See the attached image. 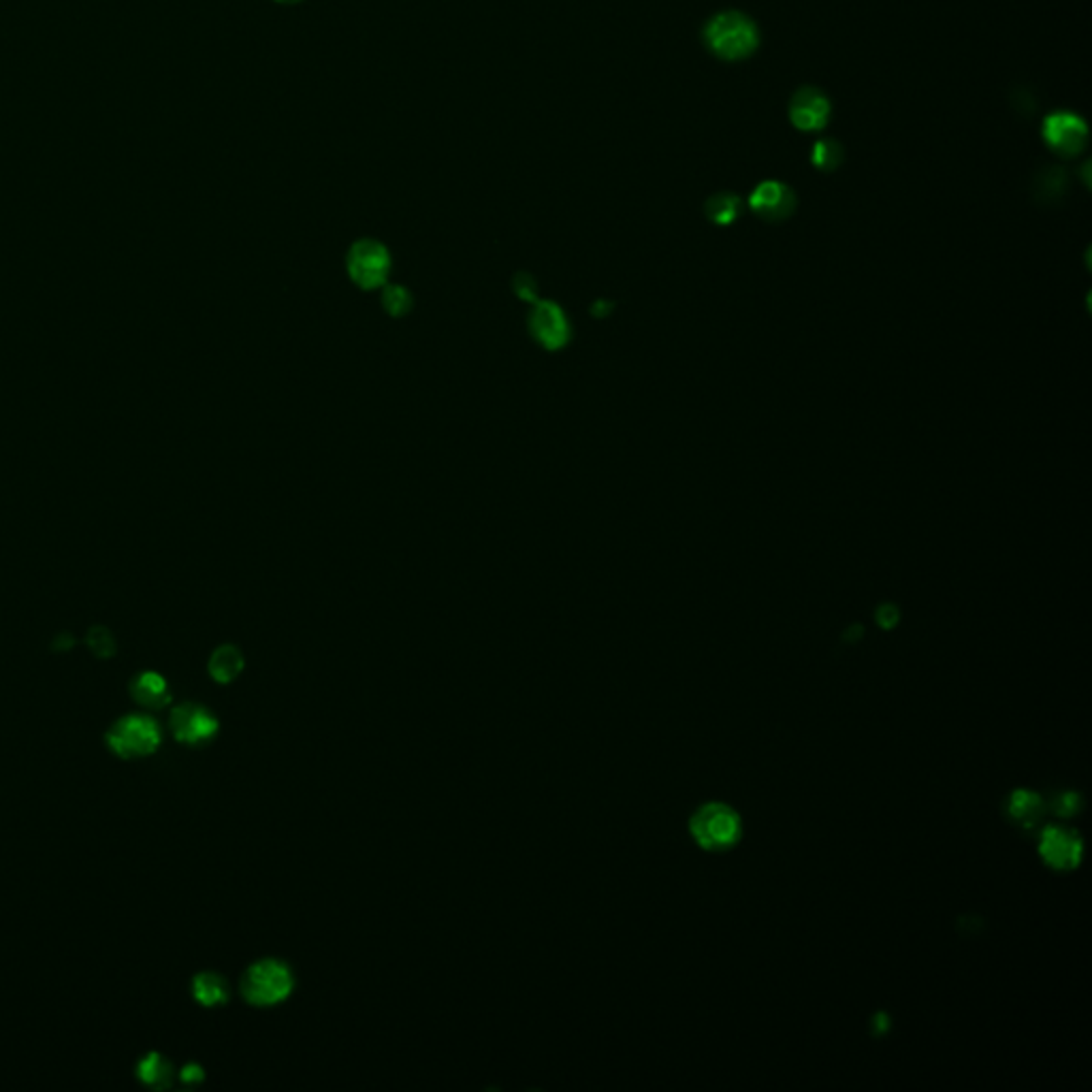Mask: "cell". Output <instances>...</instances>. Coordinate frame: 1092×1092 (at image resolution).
Masks as SVG:
<instances>
[{
	"mask_svg": "<svg viewBox=\"0 0 1092 1092\" xmlns=\"http://www.w3.org/2000/svg\"><path fill=\"white\" fill-rule=\"evenodd\" d=\"M1082 839L1075 830L1063 826H1046L1041 830L1039 853L1057 871H1073L1082 860Z\"/></svg>",
	"mask_w": 1092,
	"mask_h": 1092,
	"instance_id": "cell-8",
	"label": "cell"
},
{
	"mask_svg": "<svg viewBox=\"0 0 1092 1092\" xmlns=\"http://www.w3.org/2000/svg\"><path fill=\"white\" fill-rule=\"evenodd\" d=\"M85 642H88L90 651L96 657H101V660H107V657L116 653V640H114V636H111V631L103 626L92 628L88 631V640H85Z\"/></svg>",
	"mask_w": 1092,
	"mask_h": 1092,
	"instance_id": "cell-20",
	"label": "cell"
},
{
	"mask_svg": "<svg viewBox=\"0 0 1092 1092\" xmlns=\"http://www.w3.org/2000/svg\"><path fill=\"white\" fill-rule=\"evenodd\" d=\"M704 41L711 52L724 60H742L758 47V28L738 11H726L715 16L704 28Z\"/></svg>",
	"mask_w": 1092,
	"mask_h": 1092,
	"instance_id": "cell-1",
	"label": "cell"
},
{
	"mask_svg": "<svg viewBox=\"0 0 1092 1092\" xmlns=\"http://www.w3.org/2000/svg\"><path fill=\"white\" fill-rule=\"evenodd\" d=\"M295 975L291 966L276 958H263L247 966L242 977V995L254 1008H271L291 997Z\"/></svg>",
	"mask_w": 1092,
	"mask_h": 1092,
	"instance_id": "cell-2",
	"label": "cell"
},
{
	"mask_svg": "<svg viewBox=\"0 0 1092 1092\" xmlns=\"http://www.w3.org/2000/svg\"><path fill=\"white\" fill-rule=\"evenodd\" d=\"M1010 817L1024 828L1037 826L1046 815V802L1037 792L1031 790H1015L1010 796Z\"/></svg>",
	"mask_w": 1092,
	"mask_h": 1092,
	"instance_id": "cell-12",
	"label": "cell"
},
{
	"mask_svg": "<svg viewBox=\"0 0 1092 1092\" xmlns=\"http://www.w3.org/2000/svg\"><path fill=\"white\" fill-rule=\"evenodd\" d=\"M515 291H517V295L520 297V300H525V301H538V300H536V297H538V287H536V282H533V278L527 276V273H519L517 280H515Z\"/></svg>",
	"mask_w": 1092,
	"mask_h": 1092,
	"instance_id": "cell-22",
	"label": "cell"
},
{
	"mask_svg": "<svg viewBox=\"0 0 1092 1092\" xmlns=\"http://www.w3.org/2000/svg\"><path fill=\"white\" fill-rule=\"evenodd\" d=\"M529 333L546 351H560L570 342V322L564 309L553 301H533L529 312Z\"/></svg>",
	"mask_w": 1092,
	"mask_h": 1092,
	"instance_id": "cell-7",
	"label": "cell"
},
{
	"mask_svg": "<svg viewBox=\"0 0 1092 1092\" xmlns=\"http://www.w3.org/2000/svg\"><path fill=\"white\" fill-rule=\"evenodd\" d=\"M244 655L242 651L235 647V644H222L218 647L212 657H209V675H212L214 681L222 682V685H227V682L235 681L244 670Z\"/></svg>",
	"mask_w": 1092,
	"mask_h": 1092,
	"instance_id": "cell-14",
	"label": "cell"
},
{
	"mask_svg": "<svg viewBox=\"0 0 1092 1092\" xmlns=\"http://www.w3.org/2000/svg\"><path fill=\"white\" fill-rule=\"evenodd\" d=\"M1044 139L1054 152L1069 158L1077 156L1088 143V129L1084 120L1069 114V111H1057L1044 120Z\"/></svg>",
	"mask_w": 1092,
	"mask_h": 1092,
	"instance_id": "cell-9",
	"label": "cell"
},
{
	"mask_svg": "<svg viewBox=\"0 0 1092 1092\" xmlns=\"http://www.w3.org/2000/svg\"><path fill=\"white\" fill-rule=\"evenodd\" d=\"M205 1079V1071L198 1065H186L182 1069V1082L184 1084H198Z\"/></svg>",
	"mask_w": 1092,
	"mask_h": 1092,
	"instance_id": "cell-24",
	"label": "cell"
},
{
	"mask_svg": "<svg viewBox=\"0 0 1092 1092\" xmlns=\"http://www.w3.org/2000/svg\"><path fill=\"white\" fill-rule=\"evenodd\" d=\"M740 214V201L735 194H715L706 203V216H709L715 225H730Z\"/></svg>",
	"mask_w": 1092,
	"mask_h": 1092,
	"instance_id": "cell-17",
	"label": "cell"
},
{
	"mask_svg": "<svg viewBox=\"0 0 1092 1092\" xmlns=\"http://www.w3.org/2000/svg\"><path fill=\"white\" fill-rule=\"evenodd\" d=\"M107 747L124 760L145 758L158 749L163 735L160 726L147 715H127L107 730Z\"/></svg>",
	"mask_w": 1092,
	"mask_h": 1092,
	"instance_id": "cell-4",
	"label": "cell"
},
{
	"mask_svg": "<svg viewBox=\"0 0 1092 1092\" xmlns=\"http://www.w3.org/2000/svg\"><path fill=\"white\" fill-rule=\"evenodd\" d=\"M877 622L881 628H895V624L899 622V611L892 604L881 606L877 611Z\"/></svg>",
	"mask_w": 1092,
	"mask_h": 1092,
	"instance_id": "cell-23",
	"label": "cell"
},
{
	"mask_svg": "<svg viewBox=\"0 0 1092 1092\" xmlns=\"http://www.w3.org/2000/svg\"><path fill=\"white\" fill-rule=\"evenodd\" d=\"M169 726L173 737L186 744H205L218 735V719L205 706L184 702L171 711Z\"/></svg>",
	"mask_w": 1092,
	"mask_h": 1092,
	"instance_id": "cell-6",
	"label": "cell"
},
{
	"mask_svg": "<svg viewBox=\"0 0 1092 1092\" xmlns=\"http://www.w3.org/2000/svg\"><path fill=\"white\" fill-rule=\"evenodd\" d=\"M131 696L135 702L150 709H163L171 702V691L167 687V681L156 673H143L131 682Z\"/></svg>",
	"mask_w": 1092,
	"mask_h": 1092,
	"instance_id": "cell-13",
	"label": "cell"
},
{
	"mask_svg": "<svg viewBox=\"0 0 1092 1092\" xmlns=\"http://www.w3.org/2000/svg\"><path fill=\"white\" fill-rule=\"evenodd\" d=\"M751 207L755 214L766 220H784L796 207V196H793L786 184L764 182L753 191Z\"/></svg>",
	"mask_w": 1092,
	"mask_h": 1092,
	"instance_id": "cell-11",
	"label": "cell"
},
{
	"mask_svg": "<svg viewBox=\"0 0 1092 1092\" xmlns=\"http://www.w3.org/2000/svg\"><path fill=\"white\" fill-rule=\"evenodd\" d=\"M276 3H282V5H297V3H301V0H276Z\"/></svg>",
	"mask_w": 1092,
	"mask_h": 1092,
	"instance_id": "cell-25",
	"label": "cell"
},
{
	"mask_svg": "<svg viewBox=\"0 0 1092 1092\" xmlns=\"http://www.w3.org/2000/svg\"><path fill=\"white\" fill-rule=\"evenodd\" d=\"M351 280L365 291L384 287L391 273V254L389 247L376 240H358L351 246L346 256Z\"/></svg>",
	"mask_w": 1092,
	"mask_h": 1092,
	"instance_id": "cell-5",
	"label": "cell"
},
{
	"mask_svg": "<svg viewBox=\"0 0 1092 1092\" xmlns=\"http://www.w3.org/2000/svg\"><path fill=\"white\" fill-rule=\"evenodd\" d=\"M1082 804L1084 802H1082V796H1079V793L1065 792L1057 798V802H1054V813L1061 815V817H1071L1079 809H1082Z\"/></svg>",
	"mask_w": 1092,
	"mask_h": 1092,
	"instance_id": "cell-21",
	"label": "cell"
},
{
	"mask_svg": "<svg viewBox=\"0 0 1092 1092\" xmlns=\"http://www.w3.org/2000/svg\"><path fill=\"white\" fill-rule=\"evenodd\" d=\"M830 118V103L817 88H800L790 103V120L800 131H819Z\"/></svg>",
	"mask_w": 1092,
	"mask_h": 1092,
	"instance_id": "cell-10",
	"label": "cell"
},
{
	"mask_svg": "<svg viewBox=\"0 0 1092 1092\" xmlns=\"http://www.w3.org/2000/svg\"><path fill=\"white\" fill-rule=\"evenodd\" d=\"M136 1075L143 1084L152 1086V1088H167L171 1084V1075H173V1066L171 1063L163 1057V1054L152 1052L147 1054L136 1065Z\"/></svg>",
	"mask_w": 1092,
	"mask_h": 1092,
	"instance_id": "cell-16",
	"label": "cell"
},
{
	"mask_svg": "<svg viewBox=\"0 0 1092 1092\" xmlns=\"http://www.w3.org/2000/svg\"><path fill=\"white\" fill-rule=\"evenodd\" d=\"M843 160V147L833 139H822L813 145V165L822 171H835Z\"/></svg>",
	"mask_w": 1092,
	"mask_h": 1092,
	"instance_id": "cell-19",
	"label": "cell"
},
{
	"mask_svg": "<svg viewBox=\"0 0 1092 1092\" xmlns=\"http://www.w3.org/2000/svg\"><path fill=\"white\" fill-rule=\"evenodd\" d=\"M192 995L205 1008H218V1005H225L229 1001V984L222 975L214 971H203L192 979Z\"/></svg>",
	"mask_w": 1092,
	"mask_h": 1092,
	"instance_id": "cell-15",
	"label": "cell"
},
{
	"mask_svg": "<svg viewBox=\"0 0 1092 1092\" xmlns=\"http://www.w3.org/2000/svg\"><path fill=\"white\" fill-rule=\"evenodd\" d=\"M689 830L693 841L709 851L735 847L742 837L740 815L724 802H706L691 815Z\"/></svg>",
	"mask_w": 1092,
	"mask_h": 1092,
	"instance_id": "cell-3",
	"label": "cell"
},
{
	"mask_svg": "<svg viewBox=\"0 0 1092 1092\" xmlns=\"http://www.w3.org/2000/svg\"><path fill=\"white\" fill-rule=\"evenodd\" d=\"M382 305L395 318L406 316L410 307H412V295L408 293V289L400 287V284H384Z\"/></svg>",
	"mask_w": 1092,
	"mask_h": 1092,
	"instance_id": "cell-18",
	"label": "cell"
}]
</instances>
